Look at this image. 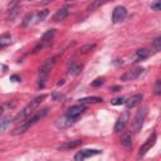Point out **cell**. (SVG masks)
I'll use <instances>...</instances> for the list:
<instances>
[{
	"label": "cell",
	"mask_w": 161,
	"mask_h": 161,
	"mask_svg": "<svg viewBox=\"0 0 161 161\" xmlns=\"http://www.w3.org/2000/svg\"><path fill=\"white\" fill-rule=\"evenodd\" d=\"M121 145L127 150L132 147V137L130 132H123V135L121 136Z\"/></svg>",
	"instance_id": "e0dca14e"
},
{
	"label": "cell",
	"mask_w": 161,
	"mask_h": 161,
	"mask_svg": "<svg viewBox=\"0 0 161 161\" xmlns=\"http://www.w3.org/2000/svg\"><path fill=\"white\" fill-rule=\"evenodd\" d=\"M10 11H11V15H10V18H9V19H10V20H13V19L16 16V14H18V6H16V8H13Z\"/></svg>",
	"instance_id": "1f68e13d"
},
{
	"label": "cell",
	"mask_w": 161,
	"mask_h": 161,
	"mask_svg": "<svg viewBox=\"0 0 161 161\" xmlns=\"http://www.w3.org/2000/svg\"><path fill=\"white\" fill-rule=\"evenodd\" d=\"M128 121H130V112L126 109V111H123V112L121 113V116H119L118 119L116 121V125H114V128H113L114 132H121V131H123Z\"/></svg>",
	"instance_id": "9c48e42d"
},
{
	"label": "cell",
	"mask_w": 161,
	"mask_h": 161,
	"mask_svg": "<svg viewBox=\"0 0 161 161\" xmlns=\"http://www.w3.org/2000/svg\"><path fill=\"white\" fill-rule=\"evenodd\" d=\"M45 98V94H42V96H38L35 97L33 101H30L14 118H13V122H20V121H25L26 118H29L31 114H34L35 109L38 108V106L40 104V102Z\"/></svg>",
	"instance_id": "7a4b0ae2"
},
{
	"label": "cell",
	"mask_w": 161,
	"mask_h": 161,
	"mask_svg": "<svg viewBox=\"0 0 161 161\" xmlns=\"http://www.w3.org/2000/svg\"><path fill=\"white\" fill-rule=\"evenodd\" d=\"M57 62V57H52V58H48L40 67V77H39V87L43 88L44 87V83H45V79L49 75L50 70L53 69L54 64Z\"/></svg>",
	"instance_id": "3957f363"
},
{
	"label": "cell",
	"mask_w": 161,
	"mask_h": 161,
	"mask_svg": "<svg viewBox=\"0 0 161 161\" xmlns=\"http://www.w3.org/2000/svg\"><path fill=\"white\" fill-rule=\"evenodd\" d=\"M10 80H13V82H20V77L16 75V74H14V75L10 77Z\"/></svg>",
	"instance_id": "d6a6232c"
},
{
	"label": "cell",
	"mask_w": 161,
	"mask_h": 161,
	"mask_svg": "<svg viewBox=\"0 0 161 161\" xmlns=\"http://www.w3.org/2000/svg\"><path fill=\"white\" fill-rule=\"evenodd\" d=\"M98 102H102V98L101 97H86V98H82L79 99V104H87V103H98Z\"/></svg>",
	"instance_id": "ffe728a7"
},
{
	"label": "cell",
	"mask_w": 161,
	"mask_h": 161,
	"mask_svg": "<svg viewBox=\"0 0 161 161\" xmlns=\"http://www.w3.org/2000/svg\"><path fill=\"white\" fill-rule=\"evenodd\" d=\"M10 43H11V35L9 33H5L0 36V49L8 47Z\"/></svg>",
	"instance_id": "d6986e66"
},
{
	"label": "cell",
	"mask_w": 161,
	"mask_h": 161,
	"mask_svg": "<svg viewBox=\"0 0 161 161\" xmlns=\"http://www.w3.org/2000/svg\"><path fill=\"white\" fill-rule=\"evenodd\" d=\"M150 6H151V9H152V10H155V11H158V10L161 9V4H160V3H157V1H156V3H151V5H150Z\"/></svg>",
	"instance_id": "f546056e"
},
{
	"label": "cell",
	"mask_w": 161,
	"mask_h": 161,
	"mask_svg": "<svg viewBox=\"0 0 161 161\" xmlns=\"http://www.w3.org/2000/svg\"><path fill=\"white\" fill-rule=\"evenodd\" d=\"M150 54H151V52H150L148 49H146V48L138 49V50L136 52V55H135V60H133V62H140V60H143V59L148 58V57H150Z\"/></svg>",
	"instance_id": "ac0fdd59"
},
{
	"label": "cell",
	"mask_w": 161,
	"mask_h": 161,
	"mask_svg": "<svg viewBox=\"0 0 161 161\" xmlns=\"http://www.w3.org/2000/svg\"><path fill=\"white\" fill-rule=\"evenodd\" d=\"M103 3H101V1H93L92 4H89L88 5V8H87V10H94L96 8H98V6H101Z\"/></svg>",
	"instance_id": "83f0119b"
},
{
	"label": "cell",
	"mask_w": 161,
	"mask_h": 161,
	"mask_svg": "<svg viewBox=\"0 0 161 161\" xmlns=\"http://www.w3.org/2000/svg\"><path fill=\"white\" fill-rule=\"evenodd\" d=\"M3 113H4V106H0V117L3 116Z\"/></svg>",
	"instance_id": "e575fe53"
},
{
	"label": "cell",
	"mask_w": 161,
	"mask_h": 161,
	"mask_svg": "<svg viewBox=\"0 0 161 161\" xmlns=\"http://www.w3.org/2000/svg\"><path fill=\"white\" fill-rule=\"evenodd\" d=\"M31 18H33V14H26L25 18H24V20H23V23H21V25H23V26H26V25L30 23Z\"/></svg>",
	"instance_id": "f1b7e54d"
},
{
	"label": "cell",
	"mask_w": 161,
	"mask_h": 161,
	"mask_svg": "<svg viewBox=\"0 0 161 161\" xmlns=\"http://www.w3.org/2000/svg\"><path fill=\"white\" fill-rule=\"evenodd\" d=\"M143 68H141V67H136V68H133V69H130V70H126L122 75H121V80H125V82H130V80H135V79H137L142 73H143Z\"/></svg>",
	"instance_id": "8992f818"
},
{
	"label": "cell",
	"mask_w": 161,
	"mask_h": 161,
	"mask_svg": "<svg viewBox=\"0 0 161 161\" xmlns=\"http://www.w3.org/2000/svg\"><path fill=\"white\" fill-rule=\"evenodd\" d=\"M82 64H78V63H75L74 60H70L69 63H68V73L69 74H72V75H77V74H79L80 72H82Z\"/></svg>",
	"instance_id": "2e32d148"
},
{
	"label": "cell",
	"mask_w": 161,
	"mask_h": 161,
	"mask_svg": "<svg viewBox=\"0 0 161 161\" xmlns=\"http://www.w3.org/2000/svg\"><path fill=\"white\" fill-rule=\"evenodd\" d=\"M68 15H69V8L64 6V8H60L59 10H57V13H55L54 16H53V20H54L55 23H58V21L64 20Z\"/></svg>",
	"instance_id": "9a60e30c"
},
{
	"label": "cell",
	"mask_w": 161,
	"mask_h": 161,
	"mask_svg": "<svg viewBox=\"0 0 161 161\" xmlns=\"http://www.w3.org/2000/svg\"><path fill=\"white\" fill-rule=\"evenodd\" d=\"M47 113H48V107H45V108L38 111L35 114H31V117L26 118L21 125H18V126L11 131V135H13V136H18V135L24 133V132L28 131L33 125H35V123H36L38 121H40L44 116H47Z\"/></svg>",
	"instance_id": "6da1fadb"
},
{
	"label": "cell",
	"mask_w": 161,
	"mask_h": 161,
	"mask_svg": "<svg viewBox=\"0 0 161 161\" xmlns=\"http://www.w3.org/2000/svg\"><path fill=\"white\" fill-rule=\"evenodd\" d=\"M111 104H113V106L125 104V98H123V97H117V98H113V99L111 101Z\"/></svg>",
	"instance_id": "d4e9b609"
},
{
	"label": "cell",
	"mask_w": 161,
	"mask_h": 161,
	"mask_svg": "<svg viewBox=\"0 0 161 161\" xmlns=\"http://www.w3.org/2000/svg\"><path fill=\"white\" fill-rule=\"evenodd\" d=\"M153 93L156 96H160L161 94V82H160V79H157L155 82V84H153Z\"/></svg>",
	"instance_id": "cb8c5ba5"
},
{
	"label": "cell",
	"mask_w": 161,
	"mask_h": 161,
	"mask_svg": "<svg viewBox=\"0 0 161 161\" xmlns=\"http://www.w3.org/2000/svg\"><path fill=\"white\" fill-rule=\"evenodd\" d=\"M146 116H147V107L143 106V107L138 108V111L136 112V114L133 117L132 125H131L133 132H138L141 130V127H142V125H143V122L146 119Z\"/></svg>",
	"instance_id": "277c9868"
},
{
	"label": "cell",
	"mask_w": 161,
	"mask_h": 161,
	"mask_svg": "<svg viewBox=\"0 0 161 161\" xmlns=\"http://www.w3.org/2000/svg\"><path fill=\"white\" fill-rule=\"evenodd\" d=\"M142 99H143V94H142V93L133 94V96H131L130 98L125 99V104H126V107H127V108H133L135 106L140 104Z\"/></svg>",
	"instance_id": "5bb4252c"
},
{
	"label": "cell",
	"mask_w": 161,
	"mask_h": 161,
	"mask_svg": "<svg viewBox=\"0 0 161 161\" xmlns=\"http://www.w3.org/2000/svg\"><path fill=\"white\" fill-rule=\"evenodd\" d=\"M52 97H53V99H54V101H60V99H63V98H64V96H63V94L57 93V92H54V93L52 94Z\"/></svg>",
	"instance_id": "4dcf8cb0"
},
{
	"label": "cell",
	"mask_w": 161,
	"mask_h": 161,
	"mask_svg": "<svg viewBox=\"0 0 161 161\" xmlns=\"http://www.w3.org/2000/svg\"><path fill=\"white\" fill-rule=\"evenodd\" d=\"M11 122H13V118H10V117H6V118L1 119V121H0V133L5 132V131L8 130V127L10 126Z\"/></svg>",
	"instance_id": "44dd1931"
},
{
	"label": "cell",
	"mask_w": 161,
	"mask_h": 161,
	"mask_svg": "<svg viewBox=\"0 0 161 161\" xmlns=\"http://www.w3.org/2000/svg\"><path fill=\"white\" fill-rule=\"evenodd\" d=\"M96 48V44L94 43H89V44H84L83 47H80V49H79V53L80 54H87V53H89V52H92L93 49Z\"/></svg>",
	"instance_id": "7402d4cb"
},
{
	"label": "cell",
	"mask_w": 161,
	"mask_h": 161,
	"mask_svg": "<svg viewBox=\"0 0 161 161\" xmlns=\"http://www.w3.org/2000/svg\"><path fill=\"white\" fill-rule=\"evenodd\" d=\"M48 14H49V11L47 10V9H44V10H42L40 13H38V21H43L47 16H48Z\"/></svg>",
	"instance_id": "484cf974"
},
{
	"label": "cell",
	"mask_w": 161,
	"mask_h": 161,
	"mask_svg": "<svg viewBox=\"0 0 161 161\" xmlns=\"http://www.w3.org/2000/svg\"><path fill=\"white\" fill-rule=\"evenodd\" d=\"M126 16H127V9L122 5H118L112 11V23L118 24V23L123 21L126 19Z\"/></svg>",
	"instance_id": "ba28073f"
},
{
	"label": "cell",
	"mask_w": 161,
	"mask_h": 161,
	"mask_svg": "<svg viewBox=\"0 0 161 161\" xmlns=\"http://www.w3.org/2000/svg\"><path fill=\"white\" fill-rule=\"evenodd\" d=\"M84 111H86V106L84 104H74V106H72V107L68 108V111H67L65 114L69 116V117H72V118L78 119L84 113Z\"/></svg>",
	"instance_id": "7c38bea8"
},
{
	"label": "cell",
	"mask_w": 161,
	"mask_h": 161,
	"mask_svg": "<svg viewBox=\"0 0 161 161\" xmlns=\"http://www.w3.org/2000/svg\"><path fill=\"white\" fill-rule=\"evenodd\" d=\"M119 88H121L119 86H114V87H112V91H113V92H116V91H117V89H119Z\"/></svg>",
	"instance_id": "836d02e7"
},
{
	"label": "cell",
	"mask_w": 161,
	"mask_h": 161,
	"mask_svg": "<svg viewBox=\"0 0 161 161\" xmlns=\"http://www.w3.org/2000/svg\"><path fill=\"white\" fill-rule=\"evenodd\" d=\"M151 47H152V49H153L155 52H160V50H161V36H156V38L153 39Z\"/></svg>",
	"instance_id": "603a6c76"
},
{
	"label": "cell",
	"mask_w": 161,
	"mask_h": 161,
	"mask_svg": "<svg viewBox=\"0 0 161 161\" xmlns=\"http://www.w3.org/2000/svg\"><path fill=\"white\" fill-rule=\"evenodd\" d=\"M54 35H55V30H54V29L47 30V31L42 35V39H40V42H39V44L34 48V53L38 52L39 49H43V48H45V47H49V45L52 44V42H53Z\"/></svg>",
	"instance_id": "5b68a950"
},
{
	"label": "cell",
	"mask_w": 161,
	"mask_h": 161,
	"mask_svg": "<svg viewBox=\"0 0 161 161\" xmlns=\"http://www.w3.org/2000/svg\"><path fill=\"white\" fill-rule=\"evenodd\" d=\"M104 83V77H99V78H96L93 82H92V87H99Z\"/></svg>",
	"instance_id": "4316f807"
},
{
	"label": "cell",
	"mask_w": 161,
	"mask_h": 161,
	"mask_svg": "<svg viewBox=\"0 0 161 161\" xmlns=\"http://www.w3.org/2000/svg\"><path fill=\"white\" fill-rule=\"evenodd\" d=\"M99 153H101V150H97V148H84V150L78 151L74 155V161H84L86 158L96 156V155H99Z\"/></svg>",
	"instance_id": "52a82bcc"
},
{
	"label": "cell",
	"mask_w": 161,
	"mask_h": 161,
	"mask_svg": "<svg viewBox=\"0 0 161 161\" xmlns=\"http://www.w3.org/2000/svg\"><path fill=\"white\" fill-rule=\"evenodd\" d=\"M82 145V140H72V141H65L63 142L62 145L58 146V150L59 151H68V150H73V148H77L78 146Z\"/></svg>",
	"instance_id": "4fadbf2b"
},
{
	"label": "cell",
	"mask_w": 161,
	"mask_h": 161,
	"mask_svg": "<svg viewBox=\"0 0 161 161\" xmlns=\"http://www.w3.org/2000/svg\"><path fill=\"white\" fill-rule=\"evenodd\" d=\"M156 133H152L146 141H145V143L140 147V151H138V157H143L150 150H151V147L155 145V142H156Z\"/></svg>",
	"instance_id": "30bf717a"
},
{
	"label": "cell",
	"mask_w": 161,
	"mask_h": 161,
	"mask_svg": "<svg viewBox=\"0 0 161 161\" xmlns=\"http://www.w3.org/2000/svg\"><path fill=\"white\" fill-rule=\"evenodd\" d=\"M75 122H77L75 118H72V117L64 114V116L59 117V118L55 121V126H57V128H59V130H64V128L70 127V126L74 125Z\"/></svg>",
	"instance_id": "8fae6325"
}]
</instances>
